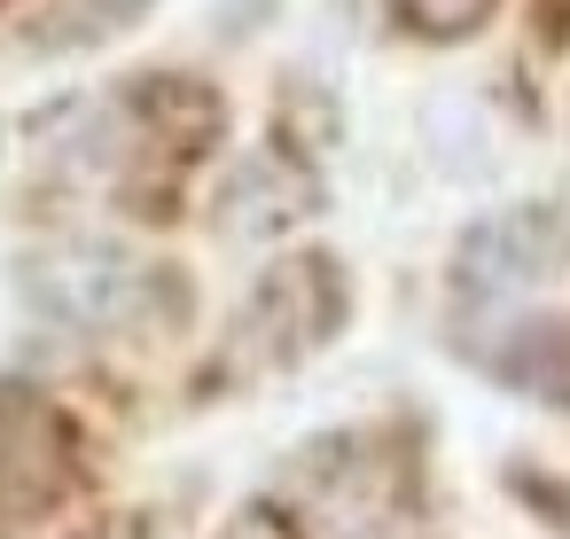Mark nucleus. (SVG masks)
Masks as SVG:
<instances>
[{
	"label": "nucleus",
	"mask_w": 570,
	"mask_h": 539,
	"mask_svg": "<svg viewBox=\"0 0 570 539\" xmlns=\"http://www.w3.org/2000/svg\"><path fill=\"white\" fill-rule=\"evenodd\" d=\"M219 539H297V523H289L282 508H266V500H250V508H235V516L219 523Z\"/></svg>",
	"instance_id": "nucleus-9"
},
{
	"label": "nucleus",
	"mask_w": 570,
	"mask_h": 539,
	"mask_svg": "<svg viewBox=\"0 0 570 539\" xmlns=\"http://www.w3.org/2000/svg\"><path fill=\"white\" fill-rule=\"evenodd\" d=\"M562 204H570V196H562ZM554 219H562V243H570V212H554Z\"/></svg>",
	"instance_id": "nucleus-10"
},
{
	"label": "nucleus",
	"mask_w": 570,
	"mask_h": 539,
	"mask_svg": "<svg viewBox=\"0 0 570 539\" xmlns=\"http://www.w3.org/2000/svg\"><path fill=\"white\" fill-rule=\"evenodd\" d=\"M492 375L523 399H547V406H570V321H515L492 352Z\"/></svg>",
	"instance_id": "nucleus-6"
},
{
	"label": "nucleus",
	"mask_w": 570,
	"mask_h": 539,
	"mask_svg": "<svg viewBox=\"0 0 570 539\" xmlns=\"http://www.w3.org/2000/svg\"><path fill=\"white\" fill-rule=\"evenodd\" d=\"M219 227L227 235H282V227H297V219H313L321 212V180L297 165V157H282V149H258V157H243V165H227V180H219Z\"/></svg>",
	"instance_id": "nucleus-5"
},
{
	"label": "nucleus",
	"mask_w": 570,
	"mask_h": 539,
	"mask_svg": "<svg viewBox=\"0 0 570 539\" xmlns=\"http://www.w3.org/2000/svg\"><path fill=\"white\" fill-rule=\"evenodd\" d=\"M383 9L399 17V32L414 40H476L492 24L500 0H383Z\"/></svg>",
	"instance_id": "nucleus-8"
},
{
	"label": "nucleus",
	"mask_w": 570,
	"mask_h": 539,
	"mask_svg": "<svg viewBox=\"0 0 570 539\" xmlns=\"http://www.w3.org/2000/svg\"><path fill=\"white\" fill-rule=\"evenodd\" d=\"M79 477V430L56 399L9 383L0 391V523L56 508Z\"/></svg>",
	"instance_id": "nucleus-1"
},
{
	"label": "nucleus",
	"mask_w": 570,
	"mask_h": 539,
	"mask_svg": "<svg viewBox=\"0 0 570 539\" xmlns=\"http://www.w3.org/2000/svg\"><path fill=\"white\" fill-rule=\"evenodd\" d=\"M562 219L547 204H508V212H484L461 243H453V290L476 297V305H500V297H523L539 290L554 266H562Z\"/></svg>",
	"instance_id": "nucleus-2"
},
{
	"label": "nucleus",
	"mask_w": 570,
	"mask_h": 539,
	"mask_svg": "<svg viewBox=\"0 0 570 539\" xmlns=\"http://www.w3.org/2000/svg\"><path fill=\"white\" fill-rule=\"evenodd\" d=\"M24 297L48 313V321H71V329H118L141 313L149 297V274L110 251V243H56L24 266Z\"/></svg>",
	"instance_id": "nucleus-3"
},
{
	"label": "nucleus",
	"mask_w": 570,
	"mask_h": 539,
	"mask_svg": "<svg viewBox=\"0 0 570 539\" xmlns=\"http://www.w3.org/2000/svg\"><path fill=\"white\" fill-rule=\"evenodd\" d=\"M344 321V274L336 258H282L250 305H243V336L258 344V360H297L313 344H328Z\"/></svg>",
	"instance_id": "nucleus-4"
},
{
	"label": "nucleus",
	"mask_w": 570,
	"mask_h": 539,
	"mask_svg": "<svg viewBox=\"0 0 570 539\" xmlns=\"http://www.w3.org/2000/svg\"><path fill=\"white\" fill-rule=\"evenodd\" d=\"M134 118H149L180 157H196V149L219 141V126H227L219 95L196 87V79H134Z\"/></svg>",
	"instance_id": "nucleus-7"
}]
</instances>
